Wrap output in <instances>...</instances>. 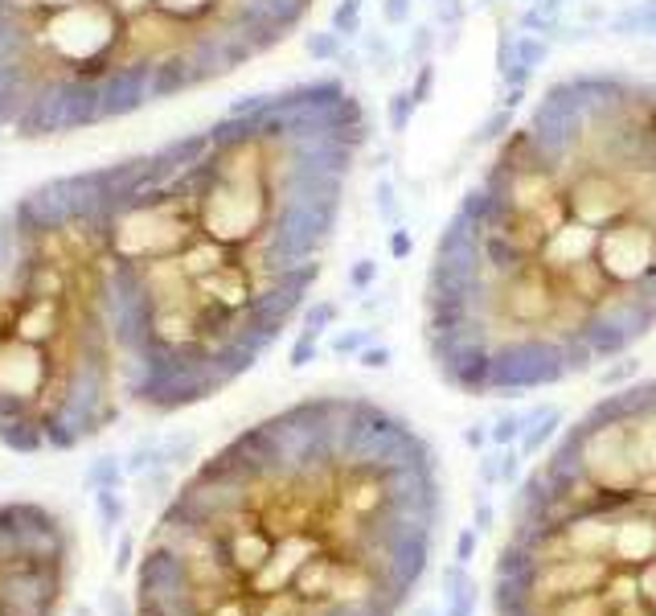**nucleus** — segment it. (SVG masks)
I'll return each mask as SVG.
<instances>
[{
  "label": "nucleus",
  "mask_w": 656,
  "mask_h": 616,
  "mask_svg": "<svg viewBox=\"0 0 656 616\" xmlns=\"http://www.w3.org/2000/svg\"><path fill=\"white\" fill-rule=\"evenodd\" d=\"M529 5H533V0H529Z\"/></svg>",
  "instance_id": "obj_25"
},
{
  "label": "nucleus",
  "mask_w": 656,
  "mask_h": 616,
  "mask_svg": "<svg viewBox=\"0 0 656 616\" xmlns=\"http://www.w3.org/2000/svg\"><path fill=\"white\" fill-rule=\"evenodd\" d=\"M431 5H435V29L460 33L464 21H468V5L464 0H431Z\"/></svg>",
  "instance_id": "obj_13"
},
{
  "label": "nucleus",
  "mask_w": 656,
  "mask_h": 616,
  "mask_svg": "<svg viewBox=\"0 0 656 616\" xmlns=\"http://www.w3.org/2000/svg\"><path fill=\"white\" fill-rule=\"evenodd\" d=\"M79 538L53 506L0 498V616H62Z\"/></svg>",
  "instance_id": "obj_6"
},
{
  "label": "nucleus",
  "mask_w": 656,
  "mask_h": 616,
  "mask_svg": "<svg viewBox=\"0 0 656 616\" xmlns=\"http://www.w3.org/2000/svg\"><path fill=\"white\" fill-rule=\"evenodd\" d=\"M431 54H435V25H415V33L407 42V58L418 66V62H431Z\"/></svg>",
  "instance_id": "obj_14"
},
{
  "label": "nucleus",
  "mask_w": 656,
  "mask_h": 616,
  "mask_svg": "<svg viewBox=\"0 0 656 616\" xmlns=\"http://www.w3.org/2000/svg\"><path fill=\"white\" fill-rule=\"evenodd\" d=\"M365 144L361 95L304 79L95 165L127 403L201 407L279 346L324 276Z\"/></svg>",
  "instance_id": "obj_1"
},
{
  "label": "nucleus",
  "mask_w": 656,
  "mask_h": 616,
  "mask_svg": "<svg viewBox=\"0 0 656 616\" xmlns=\"http://www.w3.org/2000/svg\"><path fill=\"white\" fill-rule=\"evenodd\" d=\"M652 42H656V33H652Z\"/></svg>",
  "instance_id": "obj_24"
},
{
  "label": "nucleus",
  "mask_w": 656,
  "mask_h": 616,
  "mask_svg": "<svg viewBox=\"0 0 656 616\" xmlns=\"http://www.w3.org/2000/svg\"><path fill=\"white\" fill-rule=\"evenodd\" d=\"M435 444L361 391L304 394L197 460L144 538L132 616H402L444 530Z\"/></svg>",
  "instance_id": "obj_2"
},
{
  "label": "nucleus",
  "mask_w": 656,
  "mask_h": 616,
  "mask_svg": "<svg viewBox=\"0 0 656 616\" xmlns=\"http://www.w3.org/2000/svg\"><path fill=\"white\" fill-rule=\"evenodd\" d=\"M497 74H501V87H521V90H525V87L533 82V74H538V71H529V66H521V62L513 58V62L501 66Z\"/></svg>",
  "instance_id": "obj_18"
},
{
  "label": "nucleus",
  "mask_w": 656,
  "mask_h": 616,
  "mask_svg": "<svg viewBox=\"0 0 656 616\" xmlns=\"http://www.w3.org/2000/svg\"><path fill=\"white\" fill-rule=\"evenodd\" d=\"M328 321H337V304L324 300V304H316V308L308 313V329H304V333H320Z\"/></svg>",
  "instance_id": "obj_21"
},
{
  "label": "nucleus",
  "mask_w": 656,
  "mask_h": 616,
  "mask_svg": "<svg viewBox=\"0 0 656 616\" xmlns=\"http://www.w3.org/2000/svg\"><path fill=\"white\" fill-rule=\"evenodd\" d=\"M410 95H415V103L423 108V103H431L435 95V62H418L415 66V82H410Z\"/></svg>",
  "instance_id": "obj_15"
},
{
  "label": "nucleus",
  "mask_w": 656,
  "mask_h": 616,
  "mask_svg": "<svg viewBox=\"0 0 656 616\" xmlns=\"http://www.w3.org/2000/svg\"><path fill=\"white\" fill-rule=\"evenodd\" d=\"M304 50H308L316 62H337V58L345 54V37H337L333 29H324V33H304Z\"/></svg>",
  "instance_id": "obj_11"
},
{
  "label": "nucleus",
  "mask_w": 656,
  "mask_h": 616,
  "mask_svg": "<svg viewBox=\"0 0 656 616\" xmlns=\"http://www.w3.org/2000/svg\"><path fill=\"white\" fill-rule=\"evenodd\" d=\"M410 13H415V0H381V21H386L390 29L407 25Z\"/></svg>",
  "instance_id": "obj_16"
},
{
  "label": "nucleus",
  "mask_w": 656,
  "mask_h": 616,
  "mask_svg": "<svg viewBox=\"0 0 656 616\" xmlns=\"http://www.w3.org/2000/svg\"><path fill=\"white\" fill-rule=\"evenodd\" d=\"M316 0H0V140L53 144L197 95L308 25Z\"/></svg>",
  "instance_id": "obj_3"
},
{
  "label": "nucleus",
  "mask_w": 656,
  "mask_h": 616,
  "mask_svg": "<svg viewBox=\"0 0 656 616\" xmlns=\"http://www.w3.org/2000/svg\"><path fill=\"white\" fill-rule=\"evenodd\" d=\"M554 54V42L541 33H525V29H517L513 33V58L521 66H529V71H541V66L550 62Z\"/></svg>",
  "instance_id": "obj_8"
},
{
  "label": "nucleus",
  "mask_w": 656,
  "mask_h": 616,
  "mask_svg": "<svg viewBox=\"0 0 656 616\" xmlns=\"http://www.w3.org/2000/svg\"><path fill=\"white\" fill-rule=\"evenodd\" d=\"M492 616H656V374L612 386L509 498Z\"/></svg>",
  "instance_id": "obj_4"
},
{
  "label": "nucleus",
  "mask_w": 656,
  "mask_h": 616,
  "mask_svg": "<svg viewBox=\"0 0 656 616\" xmlns=\"http://www.w3.org/2000/svg\"><path fill=\"white\" fill-rule=\"evenodd\" d=\"M517 128V111L509 108H492L484 119H480V128L472 132V148H480V144H501L509 132Z\"/></svg>",
  "instance_id": "obj_9"
},
{
  "label": "nucleus",
  "mask_w": 656,
  "mask_h": 616,
  "mask_svg": "<svg viewBox=\"0 0 656 616\" xmlns=\"http://www.w3.org/2000/svg\"><path fill=\"white\" fill-rule=\"evenodd\" d=\"M410 251H415V234H410L407 226H394L390 231V255L394 260H407Z\"/></svg>",
  "instance_id": "obj_19"
},
{
  "label": "nucleus",
  "mask_w": 656,
  "mask_h": 616,
  "mask_svg": "<svg viewBox=\"0 0 656 616\" xmlns=\"http://www.w3.org/2000/svg\"><path fill=\"white\" fill-rule=\"evenodd\" d=\"M607 33L615 37H652L656 33V0H632L628 9L607 17Z\"/></svg>",
  "instance_id": "obj_7"
},
{
  "label": "nucleus",
  "mask_w": 656,
  "mask_h": 616,
  "mask_svg": "<svg viewBox=\"0 0 656 616\" xmlns=\"http://www.w3.org/2000/svg\"><path fill=\"white\" fill-rule=\"evenodd\" d=\"M373 197H378V214L386 218V223H398V194H394L390 181L381 177L378 181V194H373Z\"/></svg>",
  "instance_id": "obj_17"
},
{
  "label": "nucleus",
  "mask_w": 656,
  "mask_h": 616,
  "mask_svg": "<svg viewBox=\"0 0 656 616\" xmlns=\"http://www.w3.org/2000/svg\"><path fill=\"white\" fill-rule=\"evenodd\" d=\"M390 362V349L381 346V349H365V366H386Z\"/></svg>",
  "instance_id": "obj_22"
},
{
  "label": "nucleus",
  "mask_w": 656,
  "mask_h": 616,
  "mask_svg": "<svg viewBox=\"0 0 656 616\" xmlns=\"http://www.w3.org/2000/svg\"><path fill=\"white\" fill-rule=\"evenodd\" d=\"M476 5H480V9H488V5H497V0H476Z\"/></svg>",
  "instance_id": "obj_23"
},
{
  "label": "nucleus",
  "mask_w": 656,
  "mask_h": 616,
  "mask_svg": "<svg viewBox=\"0 0 656 616\" xmlns=\"http://www.w3.org/2000/svg\"><path fill=\"white\" fill-rule=\"evenodd\" d=\"M415 111H418V103H415V95H410L407 87L402 90H394L390 99H386V124H390V132L394 136H402L410 128V119H415Z\"/></svg>",
  "instance_id": "obj_10"
},
{
  "label": "nucleus",
  "mask_w": 656,
  "mask_h": 616,
  "mask_svg": "<svg viewBox=\"0 0 656 616\" xmlns=\"http://www.w3.org/2000/svg\"><path fill=\"white\" fill-rule=\"evenodd\" d=\"M373 280H378V263H373V260H357L353 271H349V284H353V288H370Z\"/></svg>",
  "instance_id": "obj_20"
},
{
  "label": "nucleus",
  "mask_w": 656,
  "mask_h": 616,
  "mask_svg": "<svg viewBox=\"0 0 656 616\" xmlns=\"http://www.w3.org/2000/svg\"><path fill=\"white\" fill-rule=\"evenodd\" d=\"M127 403L98 234L95 165L21 189L0 210V448L62 456Z\"/></svg>",
  "instance_id": "obj_5"
},
{
  "label": "nucleus",
  "mask_w": 656,
  "mask_h": 616,
  "mask_svg": "<svg viewBox=\"0 0 656 616\" xmlns=\"http://www.w3.org/2000/svg\"><path fill=\"white\" fill-rule=\"evenodd\" d=\"M361 9H365V0H341L337 9H333V33L337 37L361 33Z\"/></svg>",
  "instance_id": "obj_12"
}]
</instances>
